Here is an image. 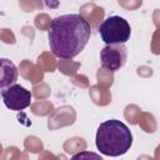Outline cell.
Here are the masks:
<instances>
[{"label": "cell", "mask_w": 160, "mask_h": 160, "mask_svg": "<svg viewBox=\"0 0 160 160\" xmlns=\"http://www.w3.org/2000/svg\"><path fill=\"white\" fill-rule=\"evenodd\" d=\"M91 26L80 14H65L51 20L49 46L54 56L74 59L90 40Z\"/></svg>", "instance_id": "1"}, {"label": "cell", "mask_w": 160, "mask_h": 160, "mask_svg": "<svg viewBox=\"0 0 160 160\" xmlns=\"http://www.w3.org/2000/svg\"><path fill=\"white\" fill-rule=\"evenodd\" d=\"M95 144L102 155L120 156L130 150L132 145V135L124 122L116 119H110L99 125Z\"/></svg>", "instance_id": "2"}, {"label": "cell", "mask_w": 160, "mask_h": 160, "mask_svg": "<svg viewBox=\"0 0 160 160\" xmlns=\"http://www.w3.org/2000/svg\"><path fill=\"white\" fill-rule=\"evenodd\" d=\"M99 34L101 40L106 45L125 44L131 35V28L121 16L112 15L106 18L99 26Z\"/></svg>", "instance_id": "3"}, {"label": "cell", "mask_w": 160, "mask_h": 160, "mask_svg": "<svg viewBox=\"0 0 160 160\" xmlns=\"http://www.w3.org/2000/svg\"><path fill=\"white\" fill-rule=\"evenodd\" d=\"M1 98L5 106L12 111H20L30 106L32 95L29 90L19 84H12L1 89Z\"/></svg>", "instance_id": "4"}, {"label": "cell", "mask_w": 160, "mask_h": 160, "mask_svg": "<svg viewBox=\"0 0 160 160\" xmlns=\"http://www.w3.org/2000/svg\"><path fill=\"white\" fill-rule=\"evenodd\" d=\"M100 60L102 68L110 70L111 72L118 71L126 61V48L124 44L106 45L100 51Z\"/></svg>", "instance_id": "5"}, {"label": "cell", "mask_w": 160, "mask_h": 160, "mask_svg": "<svg viewBox=\"0 0 160 160\" xmlns=\"http://www.w3.org/2000/svg\"><path fill=\"white\" fill-rule=\"evenodd\" d=\"M18 79L15 65L8 59H1V89L12 85Z\"/></svg>", "instance_id": "6"}]
</instances>
